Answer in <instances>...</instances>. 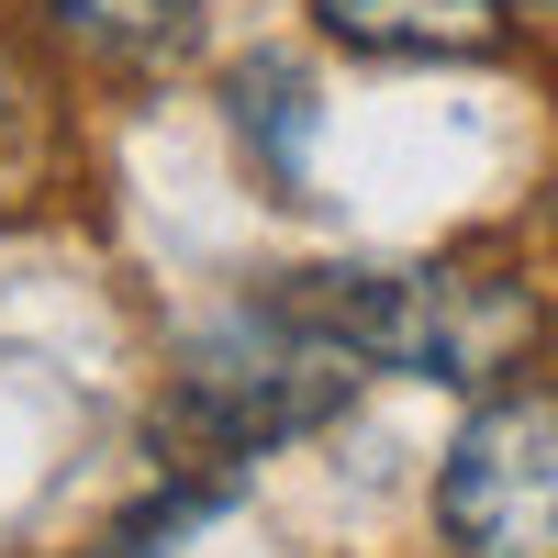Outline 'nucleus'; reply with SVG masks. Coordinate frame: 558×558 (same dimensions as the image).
<instances>
[{
    "mask_svg": "<svg viewBox=\"0 0 558 558\" xmlns=\"http://www.w3.org/2000/svg\"><path fill=\"white\" fill-rule=\"evenodd\" d=\"M291 302L324 313L368 368L402 380H447V391H492L502 368L536 347V291L502 268H302Z\"/></svg>",
    "mask_w": 558,
    "mask_h": 558,
    "instance_id": "f257e3e1",
    "label": "nucleus"
},
{
    "mask_svg": "<svg viewBox=\"0 0 558 558\" xmlns=\"http://www.w3.org/2000/svg\"><path fill=\"white\" fill-rule=\"evenodd\" d=\"M313 23L357 57H492L502 0H313Z\"/></svg>",
    "mask_w": 558,
    "mask_h": 558,
    "instance_id": "20e7f679",
    "label": "nucleus"
},
{
    "mask_svg": "<svg viewBox=\"0 0 558 558\" xmlns=\"http://www.w3.org/2000/svg\"><path fill=\"white\" fill-rule=\"evenodd\" d=\"M357 368L368 357L324 313L268 291V302H235V313H213V324L179 336V425L213 458H257V447H291L313 425H336Z\"/></svg>",
    "mask_w": 558,
    "mask_h": 558,
    "instance_id": "f03ea898",
    "label": "nucleus"
},
{
    "mask_svg": "<svg viewBox=\"0 0 558 558\" xmlns=\"http://www.w3.org/2000/svg\"><path fill=\"white\" fill-rule=\"evenodd\" d=\"M45 168H57V112H45V89L0 57V213L45 191Z\"/></svg>",
    "mask_w": 558,
    "mask_h": 558,
    "instance_id": "423d86ee",
    "label": "nucleus"
},
{
    "mask_svg": "<svg viewBox=\"0 0 558 558\" xmlns=\"http://www.w3.org/2000/svg\"><path fill=\"white\" fill-rule=\"evenodd\" d=\"M45 23L101 68H146V57H168L191 34V0H45Z\"/></svg>",
    "mask_w": 558,
    "mask_h": 558,
    "instance_id": "39448f33",
    "label": "nucleus"
},
{
    "mask_svg": "<svg viewBox=\"0 0 558 558\" xmlns=\"http://www.w3.org/2000/svg\"><path fill=\"white\" fill-rule=\"evenodd\" d=\"M436 525L458 558H558V391H502L458 425Z\"/></svg>",
    "mask_w": 558,
    "mask_h": 558,
    "instance_id": "7ed1b4c3",
    "label": "nucleus"
}]
</instances>
